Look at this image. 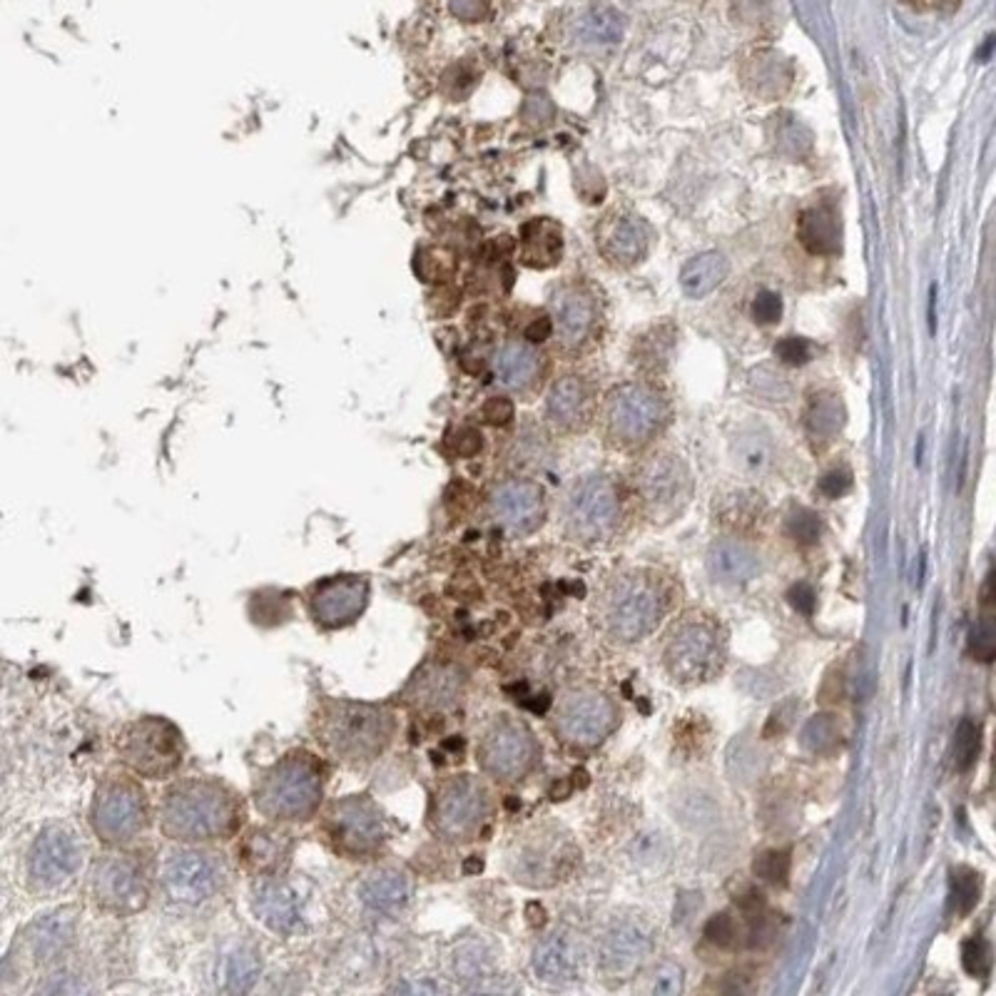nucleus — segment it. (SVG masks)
I'll use <instances>...</instances> for the list:
<instances>
[{
    "mask_svg": "<svg viewBox=\"0 0 996 996\" xmlns=\"http://www.w3.org/2000/svg\"><path fill=\"white\" fill-rule=\"evenodd\" d=\"M252 909L262 925L277 934H295L302 929V901L297 892L279 879H267L252 892Z\"/></svg>",
    "mask_w": 996,
    "mask_h": 996,
    "instance_id": "obj_24",
    "label": "nucleus"
},
{
    "mask_svg": "<svg viewBox=\"0 0 996 996\" xmlns=\"http://www.w3.org/2000/svg\"><path fill=\"white\" fill-rule=\"evenodd\" d=\"M364 907L381 917H394L409 907L413 897V885L409 875L399 870H379L366 877L359 887Z\"/></svg>",
    "mask_w": 996,
    "mask_h": 996,
    "instance_id": "obj_28",
    "label": "nucleus"
},
{
    "mask_svg": "<svg viewBox=\"0 0 996 996\" xmlns=\"http://www.w3.org/2000/svg\"><path fill=\"white\" fill-rule=\"evenodd\" d=\"M708 568L712 578L720 584H748L760 573V558L753 549H748L742 541L722 539L716 541L708 551Z\"/></svg>",
    "mask_w": 996,
    "mask_h": 996,
    "instance_id": "obj_29",
    "label": "nucleus"
},
{
    "mask_svg": "<svg viewBox=\"0 0 996 996\" xmlns=\"http://www.w3.org/2000/svg\"><path fill=\"white\" fill-rule=\"evenodd\" d=\"M90 897L110 915H135L150 901L145 864L130 854H106L90 872Z\"/></svg>",
    "mask_w": 996,
    "mask_h": 996,
    "instance_id": "obj_14",
    "label": "nucleus"
},
{
    "mask_svg": "<svg viewBox=\"0 0 996 996\" xmlns=\"http://www.w3.org/2000/svg\"><path fill=\"white\" fill-rule=\"evenodd\" d=\"M620 523L618 488L608 476H586L576 482L563 506V525L571 541L596 546L608 541Z\"/></svg>",
    "mask_w": 996,
    "mask_h": 996,
    "instance_id": "obj_9",
    "label": "nucleus"
},
{
    "mask_svg": "<svg viewBox=\"0 0 996 996\" xmlns=\"http://www.w3.org/2000/svg\"><path fill=\"white\" fill-rule=\"evenodd\" d=\"M797 234L812 255H834L840 250V224L827 207H810L797 220Z\"/></svg>",
    "mask_w": 996,
    "mask_h": 996,
    "instance_id": "obj_36",
    "label": "nucleus"
},
{
    "mask_svg": "<svg viewBox=\"0 0 996 996\" xmlns=\"http://www.w3.org/2000/svg\"><path fill=\"white\" fill-rule=\"evenodd\" d=\"M929 309H934V297H932V305H929ZM929 324H932V329H934V314L932 312H929Z\"/></svg>",
    "mask_w": 996,
    "mask_h": 996,
    "instance_id": "obj_61",
    "label": "nucleus"
},
{
    "mask_svg": "<svg viewBox=\"0 0 996 996\" xmlns=\"http://www.w3.org/2000/svg\"><path fill=\"white\" fill-rule=\"evenodd\" d=\"M972 653L976 661L992 663L996 655V631L992 618H982L972 631Z\"/></svg>",
    "mask_w": 996,
    "mask_h": 996,
    "instance_id": "obj_50",
    "label": "nucleus"
},
{
    "mask_svg": "<svg viewBox=\"0 0 996 996\" xmlns=\"http://www.w3.org/2000/svg\"><path fill=\"white\" fill-rule=\"evenodd\" d=\"M242 807L237 795L220 779L187 777L167 787L159 805L165 838L185 844L222 842L237 834Z\"/></svg>",
    "mask_w": 996,
    "mask_h": 996,
    "instance_id": "obj_1",
    "label": "nucleus"
},
{
    "mask_svg": "<svg viewBox=\"0 0 996 996\" xmlns=\"http://www.w3.org/2000/svg\"><path fill=\"white\" fill-rule=\"evenodd\" d=\"M775 354L790 366H803L812 359V344L803 340V336H787L775 344Z\"/></svg>",
    "mask_w": 996,
    "mask_h": 996,
    "instance_id": "obj_52",
    "label": "nucleus"
},
{
    "mask_svg": "<svg viewBox=\"0 0 996 996\" xmlns=\"http://www.w3.org/2000/svg\"><path fill=\"white\" fill-rule=\"evenodd\" d=\"M962 962H964V970L970 972L972 976H984L986 972H989V966H992V949L989 944L984 942V939H970V942L964 944L962 949Z\"/></svg>",
    "mask_w": 996,
    "mask_h": 996,
    "instance_id": "obj_49",
    "label": "nucleus"
},
{
    "mask_svg": "<svg viewBox=\"0 0 996 996\" xmlns=\"http://www.w3.org/2000/svg\"><path fill=\"white\" fill-rule=\"evenodd\" d=\"M75 925H78V911L70 907L55 909L51 915L35 919L31 929H27V942H31L35 962L48 964L63 956L65 949L73 944Z\"/></svg>",
    "mask_w": 996,
    "mask_h": 996,
    "instance_id": "obj_27",
    "label": "nucleus"
},
{
    "mask_svg": "<svg viewBox=\"0 0 996 996\" xmlns=\"http://www.w3.org/2000/svg\"><path fill=\"white\" fill-rule=\"evenodd\" d=\"M760 509H763V503H760L757 496H753V494H735V496H730L726 516H728L730 521H735V523H753L760 516Z\"/></svg>",
    "mask_w": 996,
    "mask_h": 996,
    "instance_id": "obj_53",
    "label": "nucleus"
},
{
    "mask_svg": "<svg viewBox=\"0 0 996 996\" xmlns=\"http://www.w3.org/2000/svg\"><path fill=\"white\" fill-rule=\"evenodd\" d=\"M322 827L329 848L346 860H369L387 842L384 815L366 795H350L329 805Z\"/></svg>",
    "mask_w": 996,
    "mask_h": 996,
    "instance_id": "obj_7",
    "label": "nucleus"
},
{
    "mask_svg": "<svg viewBox=\"0 0 996 996\" xmlns=\"http://www.w3.org/2000/svg\"><path fill=\"white\" fill-rule=\"evenodd\" d=\"M631 854L638 864H657V860H663L665 854H668V844H665L661 832L641 834V838L633 842Z\"/></svg>",
    "mask_w": 996,
    "mask_h": 996,
    "instance_id": "obj_51",
    "label": "nucleus"
},
{
    "mask_svg": "<svg viewBox=\"0 0 996 996\" xmlns=\"http://www.w3.org/2000/svg\"><path fill=\"white\" fill-rule=\"evenodd\" d=\"M464 688V678L462 673L456 668H449V665H429V668L421 671L417 678L409 683V695L421 708H449L458 695H462Z\"/></svg>",
    "mask_w": 996,
    "mask_h": 996,
    "instance_id": "obj_30",
    "label": "nucleus"
},
{
    "mask_svg": "<svg viewBox=\"0 0 996 996\" xmlns=\"http://www.w3.org/2000/svg\"><path fill=\"white\" fill-rule=\"evenodd\" d=\"M580 850L561 827L543 825L523 834L511 854L513 877L529 887H553L571 877Z\"/></svg>",
    "mask_w": 996,
    "mask_h": 996,
    "instance_id": "obj_8",
    "label": "nucleus"
},
{
    "mask_svg": "<svg viewBox=\"0 0 996 996\" xmlns=\"http://www.w3.org/2000/svg\"><path fill=\"white\" fill-rule=\"evenodd\" d=\"M683 986H685L683 966L675 962H663V964H657L655 972L651 974L648 992L655 996H673V994H680Z\"/></svg>",
    "mask_w": 996,
    "mask_h": 996,
    "instance_id": "obj_45",
    "label": "nucleus"
},
{
    "mask_svg": "<svg viewBox=\"0 0 996 996\" xmlns=\"http://www.w3.org/2000/svg\"><path fill=\"white\" fill-rule=\"evenodd\" d=\"M82 864V842L70 827L53 825L37 834L27 854V877L41 892H55L78 875Z\"/></svg>",
    "mask_w": 996,
    "mask_h": 996,
    "instance_id": "obj_17",
    "label": "nucleus"
},
{
    "mask_svg": "<svg viewBox=\"0 0 996 996\" xmlns=\"http://www.w3.org/2000/svg\"><path fill=\"white\" fill-rule=\"evenodd\" d=\"M535 757H539V745L533 732L521 720L509 716H498L478 742V763L484 773L501 783L523 777L533 767Z\"/></svg>",
    "mask_w": 996,
    "mask_h": 996,
    "instance_id": "obj_16",
    "label": "nucleus"
},
{
    "mask_svg": "<svg viewBox=\"0 0 996 996\" xmlns=\"http://www.w3.org/2000/svg\"><path fill=\"white\" fill-rule=\"evenodd\" d=\"M391 992H401V994H434V992H444V986H439L434 982H411V984H397L391 986Z\"/></svg>",
    "mask_w": 996,
    "mask_h": 996,
    "instance_id": "obj_60",
    "label": "nucleus"
},
{
    "mask_svg": "<svg viewBox=\"0 0 996 996\" xmlns=\"http://www.w3.org/2000/svg\"><path fill=\"white\" fill-rule=\"evenodd\" d=\"M738 934H740V929L735 925V919H732L728 911L710 917L708 925H705V937H708V942H712L720 949L735 947L738 944Z\"/></svg>",
    "mask_w": 996,
    "mask_h": 996,
    "instance_id": "obj_47",
    "label": "nucleus"
},
{
    "mask_svg": "<svg viewBox=\"0 0 996 996\" xmlns=\"http://www.w3.org/2000/svg\"><path fill=\"white\" fill-rule=\"evenodd\" d=\"M668 608L661 578L635 571L616 578L600 598L598 620L608 638L618 643H635L651 635Z\"/></svg>",
    "mask_w": 996,
    "mask_h": 996,
    "instance_id": "obj_4",
    "label": "nucleus"
},
{
    "mask_svg": "<svg viewBox=\"0 0 996 996\" xmlns=\"http://www.w3.org/2000/svg\"><path fill=\"white\" fill-rule=\"evenodd\" d=\"M397 730L394 712L359 700H327L317 716V738L344 765L374 763Z\"/></svg>",
    "mask_w": 996,
    "mask_h": 996,
    "instance_id": "obj_2",
    "label": "nucleus"
},
{
    "mask_svg": "<svg viewBox=\"0 0 996 996\" xmlns=\"http://www.w3.org/2000/svg\"><path fill=\"white\" fill-rule=\"evenodd\" d=\"M638 491L653 521H671L690 498L688 466L673 454H657L638 474Z\"/></svg>",
    "mask_w": 996,
    "mask_h": 996,
    "instance_id": "obj_18",
    "label": "nucleus"
},
{
    "mask_svg": "<svg viewBox=\"0 0 996 996\" xmlns=\"http://www.w3.org/2000/svg\"><path fill=\"white\" fill-rule=\"evenodd\" d=\"M787 598H790V604H793V608L797 610V613L812 616V610H815V590L810 586H807V584L793 586L790 594H787Z\"/></svg>",
    "mask_w": 996,
    "mask_h": 996,
    "instance_id": "obj_56",
    "label": "nucleus"
},
{
    "mask_svg": "<svg viewBox=\"0 0 996 996\" xmlns=\"http://www.w3.org/2000/svg\"><path fill=\"white\" fill-rule=\"evenodd\" d=\"M668 407L645 384H620L606 399L608 436L620 449H641L663 429Z\"/></svg>",
    "mask_w": 996,
    "mask_h": 996,
    "instance_id": "obj_10",
    "label": "nucleus"
},
{
    "mask_svg": "<svg viewBox=\"0 0 996 996\" xmlns=\"http://www.w3.org/2000/svg\"><path fill=\"white\" fill-rule=\"evenodd\" d=\"M451 8H454V13L458 18H466V21H472V18L482 15L484 3H482V0H451Z\"/></svg>",
    "mask_w": 996,
    "mask_h": 996,
    "instance_id": "obj_59",
    "label": "nucleus"
},
{
    "mask_svg": "<svg viewBox=\"0 0 996 996\" xmlns=\"http://www.w3.org/2000/svg\"><path fill=\"white\" fill-rule=\"evenodd\" d=\"M598 244L610 265L635 267L648 252V232L638 220L626 218V214H616V218H610L604 228H600Z\"/></svg>",
    "mask_w": 996,
    "mask_h": 996,
    "instance_id": "obj_25",
    "label": "nucleus"
},
{
    "mask_svg": "<svg viewBox=\"0 0 996 996\" xmlns=\"http://www.w3.org/2000/svg\"><path fill=\"white\" fill-rule=\"evenodd\" d=\"M289 852H292V842L285 832L269 830H252L250 838L242 844L244 862L250 864V870L259 872V875H275V872L287 862Z\"/></svg>",
    "mask_w": 996,
    "mask_h": 996,
    "instance_id": "obj_34",
    "label": "nucleus"
},
{
    "mask_svg": "<svg viewBox=\"0 0 996 996\" xmlns=\"http://www.w3.org/2000/svg\"><path fill=\"white\" fill-rule=\"evenodd\" d=\"M228 870L218 854L204 850H175L163 860L159 885L165 897L180 907H202L218 897Z\"/></svg>",
    "mask_w": 996,
    "mask_h": 996,
    "instance_id": "obj_13",
    "label": "nucleus"
},
{
    "mask_svg": "<svg viewBox=\"0 0 996 996\" xmlns=\"http://www.w3.org/2000/svg\"><path fill=\"white\" fill-rule=\"evenodd\" d=\"M491 513L509 533H533L546 519L543 488L533 482H525V478H509V482L494 488Z\"/></svg>",
    "mask_w": 996,
    "mask_h": 996,
    "instance_id": "obj_21",
    "label": "nucleus"
},
{
    "mask_svg": "<svg viewBox=\"0 0 996 996\" xmlns=\"http://www.w3.org/2000/svg\"><path fill=\"white\" fill-rule=\"evenodd\" d=\"M952 901L960 915L972 911L976 901H980V875L974 870L960 867L952 872Z\"/></svg>",
    "mask_w": 996,
    "mask_h": 996,
    "instance_id": "obj_41",
    "label": "nucleus"
},
{
    "mask_svg": "<svg viewBox=\"0 0 996 996\" xmlns=\"http://www.w3.org/2000/svg\"><path fill=\"white\" fill-rule=\"evenodd\" d=\"M488 790L474 775H456L436 790L431 825L441 840L468 842L474 840L488 817Z\"/></svg>",
    "mask_w": 996,
    "mask_h": 996,
    "instance_id": "obj_12",
    "label": "nucleus"
},
{
    "mask_svg": "<svg viewBox=\"0 0 996 996\" xmlns=\"http://www.w3.org/2000/svg\"><path fill=\"white\" fill-rule=\"evenodd\" d=\"M120 760L135 775L165 779L175 775L185 757V740L170 720L145 716L125 726L118 740Z\"/></svg>",
    "mask_w": 996,
    "mask_h": 996,
    "instance_id": "obj_6",
    "label": "nucleus"
},
{
    "mask_svg": "<svg viewBox=\"0 0 996 996\" xmlns=\"http://www.w3.org/2000/svg\"><path fill=\"white\" fill-rule=\"evenodd\" d=\"M324 797L322 765L314 755L295 750L277 760L255 787V807L279 825H297L314 817Z\"/></svg>",
    "mask_w": 996,
    "mask_h": 996,
    "instance_id": "obj_3",
    "label": "nucleus"
},
{
    "mask_svg": "<svg viewBox=\"0 0 996 996\" xmlns=\"http://www.w3.org/2000/svg\"><path fill=\"white\" fill-rule=\"evenodd\" d=\"M541 354L529 344H506L496 356V379L506 389L525 391L541 377Z\"/></svg>",
    "mask_w": 996,
    "mask_h": 996,
    "instance_id": "obj_32",
    "label": "nucleus"
},
{
    "mask_svg": "<svg viewBox=\"0 0 996 996\" xmlns=\"http://www.w3.org/2000/svg\"><path fill=\"white\" fill-rule=\"evenodd\" d=\"M596 411L594 387L576 374L561 377L549 394V419L551 424L566 434L584 431Z\"/></svg>",
    "mask_w": 996,
    "mask_h": 996,
    "instance_id": "obj_23",
    "label": "nucleus"
},
{
    "mask_svg": "<svg viewBox=\"0 0 996 996\" xmlns=\"http://www.w3.org/2000/svg\"><path fill=\"white\" fill-rule=\"evenodd\" d=\"M262 976V960L252 947L237 944L220 954L214 966V982L224 994H247L257 986Z\"/></svg>",
    "mask_w": 996,
    "mask_h": 996,
    "instance_id": "obj_31",
    "label": "nucleus"
},
{
    "mask_svg": "<svg viewBox=\"0 0 996 996\" xmlns=\"http://www.w3.org/2000/svg\"><path fill=\"white\" fill-rule=\"evenodd\" d=\"M558 730L573 745L594 748L604 742L618 726V710L610 698L600 693H571L558 705Z\"/></svg>",
    "mask_w": 996,
    "mask_h": 996,
    "instance_id": "obj_20",
    "label": "nucleus"
},
{
    "mask_svg": "<svg viewBox=\"0 0 996 996\" xmlns=\"http://www.w3.org/2000/svg\"><path fill=\"white\" fill-rule=\"evenodd\" d=\"M553 319H556L558 340L566 350H580L594 340L598 324V299L588 289L571 285L553 295Z\"/></svg>",
    "mask_w": 996,
    "mask_h": 996,
    "instance_id": "obj_22",
    "label": "nucleus"
},
{
    "mask_svg": "<svg viewBox=\"0 0 996 996\" xmlns=\"http://www.w3.org/2000/svg\"><path fill=\"white\" fill-rule=\"evenodd\" d=\"M41 992L48 994H78V992H88L86 984H80L78 980H73L70 974H55V980L43 986Z\"/></svg>",
    "mask_w": 996,
    "mask_h": 996,
    "instance_id": "obj_57",
    "label": "nucleus"
},
{
    "mask_svg": "<svg viewBox=\"0 0 996 996\" xmlns=\"http://www.w3.org/2000/svg\"><path fill=\"white\" fill-rule=\"evenodd\" d=\"M623 35V18L613 8H594L580 21V37L596 45H613Z\"/></svg>",
    "mask_w": 996,
    "mask_h": 996,
    "instance_id": "obj_39",
    "label": "nucleus"
},
{
    "mask_svg": "<svg viewBox=\"0 0 996 996\" xmlns=\"http://www.w3.org/2000/svg\"><path fill=\"white\" fill-rule=\"evenodd\" d=\"M655 947V929L641 915L613 917L598 934V970L613 982H626L641 970Z\"/></svg>",
    "mask_w": 996,
    "mask_h": 996,
    "instance_id": "obj_15",
    "label": "nucleus"
},
{
    "mask_svg": "<svg viewBox=\"0 0 996 996\" xmlns=\"http://www.w3.org/2000/svg\"><path fill=\"white\" fill-rule=\"evenodd\" d=\"M852 488L850 468H832L820 478V494L827 498H840Z\"/></svg>",
    "mask_w": 996,
    "mask_h": 996,
    "instance_id": "obj_54",
    "label": "nucleus"
},
{
    "mask_svg": "<svg viewBox=\"0 0 996 996\" xmlns=\"http://www.w3.org/2000/svg\"><path fill=\"white\" fill-rule=\"evenodd\" d=\"M730 275V262L722 252H702V255L693 257L688 265L680 272V287L690 299L708 297L712 289L720 287L726 277Z\"/></svg>",
    "mask_w": 996,
    "mask_h": 996,
    "instance_id": "obj_35",
    "label": "nucleus"
},
{
    "mask_svg": "<svg viewBox=\"0 0 996 996\" xmlns=\"http://www.w3.org/2000/svg\"><path fill=\"white\" fill-rule=\"evenodd\" d=\"M456 449L462 456H472L482 449V434H476L474 429H462V441H456Z\"/></svg>",
    "mask_w": 996,
    "mask_h": 996,
    "instance_id": "obj_58",
    "label": "nucleus"
},
{
    "mask_svg": "<svg viewBox=\"0 0 996 996\" xmlns=\"http://www.w3.org/2000/svg\"><path fill=\"white\" fill-rule=\"evenodd\" d=\"M980 755V728L972 720H962L954 732V763L960 770L974 765Z\"/></svg>",
    "mask_w": 996,
    "mask_h": 996,
    "instance_id": "obj_44",
    "label": "nucleus"
},
{
    "mask_svg": "<svg viewBox=\"0 0 996 996\" xmlns=\"http://www.w3.org/2000/svg\"><path fill=\"white\" fill-rule=\"evenodd\" d=\"M750 312H753V319L757 324L763 327L777 324L779 319H783V297L773 292V289H763V292L755 295Z\"/></svg>",
    "mask_w": 996,
    "mask_h": 996,
    "instance_id": "obj_48",
    "label": "nucleus"
},
{
    "mask_svg": "<svg viewBox=\"0 0 996 996\" xmlns=\"http://www.w3.org/2000/svg\"><path fill=\"white\" fill-rule=\"evenodd\" d=\"M735 462L742 466V472L760 476L773 468L775 449L770 444V439L760 431H750L735 441Z\"/></svg>",
    "mask_w": 996,
    "mask_h": 996,
    "instance_id": "obj_38",
    "label": "nucleus"
},
{
    "mask_svg": "<svg viewBox=\"0 0 996 996\" xmlns=\"http://www.w3.org/2000/svg\"><path fill=\"white\" fill-rule=\"evenodd\" d=\"M369 598L372 586L362 576L322 578L309 588V616L324 631H342L364 616Z\"/></svg>",
    "mask_w": 996,
    "mask_h": 996,
    "instance_id": "obj_19",
    "label": "nucleus"
},
{
    "mask_svg": "<svg viewBox=\"0 0 996 996\" xmlns=\"http://www.w3.org/2000/svg\"><path fill=\"white\" fill-rule=\"evenodd\" d=\"M787 535L800 546H812V543L820 539V516L810 509H795L790 516H787Z\"/></svg>",
    "mask_w": 996,
    "mask_h": 996,
    "instance_id": "obj_43",
    "label": "nucleus"
},
{
    "mask_svg": "<svg viewBox=\"0 0 996 996\" xmlns=\"http://www.w3.org/2000/svg\"><path fill=\"white\" fill-rule=\"evenodd\" d=\"M663 663L673 680L695 685L710 680L722 665V643L716 626L702 618H685L663 645Z\"/></svg>",
    "mask_w": 996,
    "mask_h": 996,
    "instance_id": "obj_11",
    "label": "nucleus"
},
{
    "mask_svg": "<svg viewBox=\"0 0 996 996\" xmlns=\"http://www.w3.org/2000/svg\"><path fill=\"white\" fill-rule=\"evenodd\" d=\"M88 820L96 838L108 848L137 840L150 822V803L133 777H106L92 793Z\"/></svg>",
    "mask_w": 996,
    "mask_h": 996,
    "instance_id": "obj_5",
    "label": "nucleus"
},
{
    "mask_svg": "<svg viewBox=\"0 0 996 996\" xmlns=\"http://www.w3.org/2000/svg\"><path fill=\"white\" fill-rule=\"evenodd\" d=\"M840 742V722L834 716H815L803 730V745L812 753H832Z\"/></svg>",
    "mask_w": 996,
    "mask_h": 996,
    "instance_id": "obj_40",
    "label": "nucleus"
},
{
    "mask_svg": "<svg viewBox=\"0 0 996 996\" xmlns=\"http://www.w3.org/2000/svg\"><path fill=\"white\" fill-rule=\"evenodd\" d=\"M563 250L561 228L549 218L531 220L521 232V259L523 265L546 269L558 265Z\"/></svg>",
    "mask_w": 996,
    "mask_h": 996,
    "instance_id": "obj_33",
    "label": "nucleus"
},
{
    "mask_svg": "<svg viewBox=\"0 0 996 996\" xmlns=\"http://www.w3.org/2000/svg\"><path fill=\"white\" fill-rule=\"evenodd\" d=\"M844 427V407L838 394L822 391L815 394L810 407H807V431L817 441H830Z\"/></svg>",
    "mask_w": 996,
    "mask_h": 996,
    "instance_id": "obj_37",
    "label": "nucleus"
},
{
    "mask_svg": "<svg viewBox=\"0 0 996 996\" xmlns=\"http://www.w3.org/2000/svg\"><path fill=\"white\" fill-rule=\"evenodd\" d=\"M454 970L462 980H482L488 970V956L478 944H464L454 956Z\"/></svg>",
    "mask_w": 996,
    "mask_h": 996,
    "instance_id": "obj_46",
    "label": "nucleus"
},
{
    "mask_svg": "<svg viewBox=\"0 0 996 996\" xmlns=\"http://www.w3.org/2000/svg\"><path fill=\"white\" fill-rule=\"evenodd\" d=\"M790 852L787 850H773V852H765V854H760V857L755 860L753 864V870H755V875L767 882V885H785L787 877H790Z\"/></svg>",
    "mask_w": 996,
    "mask_h": 996,
    "instance_id": "obj_42",
    "label": "nucleus"
},
{
    "mask_svg": "<svg viewBox=\"0 0 996 996\" xmlns=\"http://www.w3.org/2000/svg\"><path fill=\"white\" fill-rule=\"evenodd\" d=\"M533 970L539 974V980L549 984L576 982L580 976V970H584L580 949L566 934H551L535 947Z\"/></svg>",
    "mask_w": 996,
    "mask_h": 996,
    "instance_id": "obj_26",
    "label": "nucleus"
},
{
    "mask_svg": "<svg viewBox=\"0 0 996 996\" xmlns=\"http://www.w3.org/2000/svg\"><path fill=\"white\" fill-rule=\"evenodd\" d=\"M484 417H486V421H491V424H496V427L509 424V421L513 419L511 401L509 399H491L484 407Z\"/></svg>",
    "mask_w": 996,
    "mask_h": 996,
    "instance_id": "obj_55",
    "label": "nucleus"
}]
</instances>
